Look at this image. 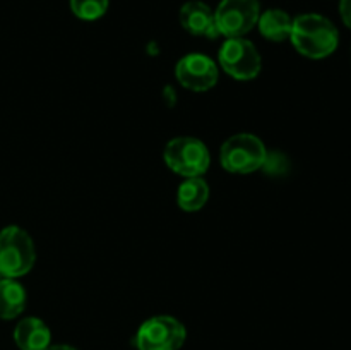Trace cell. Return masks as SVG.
Wrapping results in <instances>:
<instances>
[{"instance_id":"obj_1","label":"cell","mask_w":351,"mask_h":350,"mask_svg":"<svg viewBox=\"0 0 351 350\" xmlns=\"http://www.w3.org/2000/svg\"><path fill=\"white\" fill-rule=\"evenodd\" d=\"M290 40L295 50L307 58H326L339 45L338 27L321 14H302L291 24Z\"/></svg>"},{"instance_id":"obj_2","label":"cell","mask_w":351,"mask_h":350,"mask_svg":"<svg viewBox=\"0 0 351 350\" xmlns=\"http://www.w3.org/2000/svg\"><path fill=\"white\" fill-rule=\"evenodd\" d=\"M36 261L33 239L24 229L10 225L0 232V273L3 278H19L31 271Z\"/></svg>"},{"instance_id":"obj_3","label":"cell","mask_w":351,"mask_h":350,"mask_svg":"<svg viewBox=\"0 0 351 350\" xmlns=\"http://www.w3.org/2000/svg\"><path fill=\"white\" fill-rule=\"evenodd\" d=\"M266 158L267 151L263 141L249 132L228 137L219 150V161L230 174H252L264 167Z\"/></svg>"},{"instance_id":"obj_4","label":"cell","mask_w":351,"mask_h":350,"mask_svg":"<svg viewBox=\"0 0 351 350\" xmlns=\"http://www.w3.org/2000/svg\"><path fill=\"white\" fill-rule=\"evenodd\" d=\"M163 158L171 172L185 178L201 177L208 172L209 163H211V156H209L206 144L197 137L191 136L171 139L165 146Z\"/></svg>"},{"instance_id":"obj_5","label":"cell","mask_w":351,"mask_h":350,"mask_svg":"<svg viewBox=\"0 0 351 350\" xmlns=\"http://www.w3.org/2000/svg\"><path fill=\"white\" fill-rule=\"evenodd\" d=\"M187 338L185 326L173 316H154L139 326L137 350H180Z\"/></svg>"},{"instance_id":"obj_6","label":"cell","mask_w":351,"mask_h":350,"mask_svg":"<svg viewBox=\"0 0 351 350\" xmlns=\"http://www.w3.org/2000/svg\"><path fill=\"white\" fill-rule=\"evenodd\" d=\"M219 65L237 81H252L259 75L263 60L252 41L245 38H226L218 54Z\"/></svg>"},{"instance_id":"obj_7","label":"cell","mask_w":351,"mask_h":350,"mask_svg":"<svg viewBox=\"0 0 351 350\" xmlns=\"http://www.w3.org/2000/svg\"><path fill=\"white\" fill-rule=\"evenodd\" d=\"M261 7L257 0H221L215 12L221 36L242 38L257 26Z\"/></svg>"},{"instance_id":"obj_8","label":"cell","mask_w":351,"mask_h":350,"mask_svg":"<svg viewBox=\"0 0 351 350\" xmlns=\"http://www.w3.org/2000/svg\"><path fill=\"white\" fill-rule=\"evenodd\" d=\"M175 75L184 88L195 93H204L218 82V67L208 55L189 54L178 60Z\"/></svg>"},{"instance_id":"obj_9","label":"cell","mask_w":351,"mask_h":350,"mask_svg":"<svg viewBox=\"0 0 351 350\" xmlns=\"http://www.w3.org/2000/svg\"><path fill=\"white\" fill-rule=\"evenodd\" d=\"M180 24L185 31H189L194 36H219L218 27H216L215 12H213L208 3L199 2V0H191V2L182 5Z\"/></svg>"},{"instance_id":"obj_10","label":"cell","mask_w":351,"mask_h":350,"mask_svg":"<svg viewBox=\"0 0 351 350\" xmlns=\"http://www.w3.org/2000/svg\"><path fill=\"white\" fill-rule=\"evenodd\" d=\"M14 342L21 350H45L51 345V331L41 319L24 318L14 329Z\"/></svg>"},{"instance_id":"obj_11","label":"cell","mask_w":351,"mask_h":350,"mask_svg":"<svg viewBox=\"0 0 351 350\" xmlns=\"http://www.w3.org/2000/svg\"><path fill=\"white\" fill-rule=\"evenodd\" d=\"M26 307V290L16 278L0 280V318L14 319Z\"/></svg>"},{"instance_id":"obj_12","label":"cell","mask_w":351,"mask_h":350,"mask_svg":"<svg viewBox=\"0 0 351 350\" xmlns=\"http://www.w3.org/2000/svg\"><path fill=\"white\" fill-rule=\"evenodd\" d=\"M291 24L293 19L281 9H269L261 14L257 26H259L261 34L269 41H285L291 34Z\"/></svg>"},{"instance_id":"obj_13","label":"cell","mask_w":351,"mask_h":350,"mask_svg":"<svg viewBox=\"0 0 351 350\" xmlns=\"http://www.w3.org/2000/svg\"><path fill=\"white\" fill-rule=\"evenodd\" d=\"M209 199V185L202 177L185 178L177 192V202L184 211H199Z\"/></svg>"},{"instance_id":"obj_14","label":"cell","mask_w":351,"mask_h":350,"mask_svg":"<svg viewBox=\"0 0 351 350\" xmlns=\"http://www.w3.org/2000/svg\"><path fill=\"white\" fill-rule=\"evenodd\" d=\"M110 0H71V9L82 21H96L108 10Z\"/></svg>"},{"instance_id":"obj_15","label":"cell","mask_w":351,"mask_h":350,"mask_svg":"<svg viewBox=\"0 0 351 350\" xmlns=\"http://www.w3.org/2000/svg\"><path fill=\"white\" fill-rule=\"evenodd\" d=\"M339 14H341V19L346 24V27L351 30V0H341L339 2Z\"/></svg>"},{"instance_id":"obj_16","label":"cell","mask_w":351,"mask_h":350,"mask_svg":"<svg viewBox=\"0 0 351 350\" xmlns=\"http://www.w3.org/2000/svg\"><path fill=\"white\" fill-rule=\"evenodd\" d=\"M45 350H75V349L71 345H50L48 349H45Z\"/></svg>"},{"instance_id":"obj_17","label":"cell","mask_w":351,"mask_h":350,"mask_svg":"<svg viewBox=\"0 0 351 350\" xmlns=\"http://www.w3.org/2000/svg\"><path fill=\"white\" fill-rule=\"evenodd\" d=\"M2 278H3V277H2V273H0V280H2Z\"/></svg>"}]
</instances>
